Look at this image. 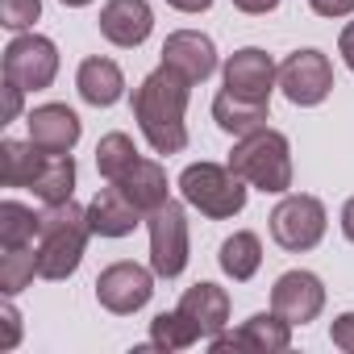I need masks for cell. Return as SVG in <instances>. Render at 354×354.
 I'll return each instance as SVG.
<instances>
[{"label": "cell", "instance_id": "cell-1", "mask_svg": "<svg viewBox=\"0 0 354 354\" xmlns=\"http://www.w3.org/2000/svg\"><path fill=\"white\" fill-rule=\"evenodd\" d=\"M192 88H196L192 80L171 71L167 63H158L133 88V121H138V129L154 154H180L188 146V121L184 117H188Z\"/></svg>", "mask_w": 354, "mask_h": 354}, {"label": "cell", "instance_id": "cell-2", "mask_svg": "<svg viewBox=\"0 0 354 354\" xmlns=\"http://www.w3.org/2000/svg\"><path fill=\"white\" fill-rule=\"evenodd\" d=\"M92 225H88V205L59 201L42 209V234H38V275L42 279H71L84 263Z\"/></svg>", "mask_w": 354, "mask_h": 354}, {"label": "cell", "instance_id": "cell-3", "mask_svg": "<svg viewBox=\"0 0 354 354\" xmlns=\"http://www.w3.org/2000/svg\"><path fill=\"white\" fill-rule=\"evenodd\" d=\"M230 167L250 188H259L267 196H283L292 188V142L279 129L263 125V129H254V133L234 142Z\"/></svg>", "mask_w": 354, "mask_h": 354}, {"label": "cell", "instance_id": "cell-4", "mask_svg": "<svg viewBox=\"0 0 354 354\" xmlns=\"http://www.w3.org/2000/svg\"><path fill=\"white\" fill-rule=\"evenodd\" d=\"M250 184L230 162H188L180 171V196L188 209H196L209 221H230L246 209Z\"/></svg>", "mask_w": 354, "mask_h": 354}, {"label": "cell", "instance_id": "cell-5", "mask_svg": "<svg viewBox=\"0 0 354 354\" xmlns=\"http://www.w3.org/2000/svg\"><path fill=\"white\" fill-rule=\"evenodd\" d=\"M150 230V267L158 279H180L188 267V209L184 201H162L154 213H146Z\"/></svg>", "mask_w": 354, "mask_h": 354}, {"label": "cell", "instance_id": "cell-6", "mask_svg": "<svg viewBox=\"0 0 354 354\" xmlns=\"http://www.w3.org/2000/svg\"><path fill=\"white\" fill-rule=\"evenodd\" d=\"M325 230H329V213L308 192H283V201L271 209V238L288 254H304V250L321 246Z\"/></svg>", "mask_w": 354, "mask_h": 354}, {"label": "cell", "instance_id": "cell-7", "mask_svg": "<svg viewBox=\"0 0 354 354\" xmlns=\"http://www.w3.org/2000/svg\"><path fill=\"white\" fill-rule=\"evenodd\" d=\"M0 67H5V80H13L17 88L42 92L59 75V46L46 34H34V30L30 34H13V42L5 46Z\"/></svg>", "mask_w": 354, "mask_h": 354}, {"label": "cell", "instance_id": "cell-8", "mask_svg": "<svg viewBox=\"0 0 354 354\" xmlns=\"http://www.w3.org/2000/svg\"><path fill=\"white\" fill-rule=\"evenodd\" d=\"M279 88H283V96L296 109H317L333 92V63H329V55L317 50V46L292 50L279 63Z\"/></svg>", "mask_w": 354, "mask_h": 354}, {"label": "cell", "instance_id": "cell-9", "mask_svg": "<svg viewBox=\"0 0 354 354\" xmlns=\"http://www.w3.org/2000/svg\"><path fill=\"white\" fill-rule=\"evenodd\" d=\"M154 279H158L154 267H142V263H129V259L109 263V267L96 275V300H100V308H109L113 317H129V313H138V308L150 304Z\"/></svg>", "mask_w": 354, "mask_h": 354}, {"label": "cell", "instance_id": "cell-10", "mask_svg": "<svg viewBox=\"0 0 354 354\" xmlns=\"http://www.w3.org/2000/svg\"><path fill=\"white\" fill-rule=\"evenodd\" d=\"M221 80H225L230 92H238V96H246V100H271V92L279 88V67H275V59H271L267 50L242 46V50H234V55L225 59Z\"/></svg>", "mask_w": 354, "mask_h": 354}, {"label": "cell", "instance_id": "cell-11", "mask_svg": "<svg viewBox=\"0 0 354 354\" xmlns=\"http://www.w3.org/2000/svg\"><path fill=\"white\" fill-rule=\"evenodd\" d=\"M271 308L283 321H292V325L317 321L321 308H325V283H321V275H313V271H283L275 279V288H271Z\"/></svg>", "mask_w": 354, "mask_h": 354}, {"label": "cell", "instance_id": "cell-12", "mask_svg": "<svg viewBox=\"0 0 354 354\" xmlns=\"http://www.w3.org/2000/svg\"><path fill=\"white\" fill-rule=\"evenodd\" d=\"M96 21H100L104 42L121 50H138L154 30V9H150V0H104Z\"/></svg>", "mask_w": 354, "mask_h": 354}, {"label": "cell", "instance_id": "cell-13", "mask_svg": "<svg viewBox=\"0 0 354 354\" xmlns=\"http://www.w3.org/2000/svg\"><path fill=\"white\" fill-rule=\"evenodd\" d=\"M162 63L192 84H205L217 71V42L201 30H175L162 42Z\"/></svg>", "mask_w": 354, "mask_h": 354}, {"label": "cell", "instance_id": "cell-14", "mask_svg": "<svg viewBox=\"0 0 354 354\" xmlns=\"http://www.w3.org/2000/svg\"><path fill=\"white\" fill-rule=\"evenodd\" d=\"M26 125H30V142L38 150H46V154H67L84 138V121L67 104H38L26 117Z\"/></svg>", "mask_w": 354, "mask_h": 354}, {"label": "cell", "instance_id": "cell-15", "mask_svg": "<svg viewBox=\"0 0 354 354\" xmlns=\"http://www.w3.org/2000/svg\"><path fill=\"white\" fill-rule=\"evenodd\" d=\"M142 217H146V213H142L117 184L100 188V192L88 201V225H92L96 238H129V234L142 225Z\"/></svg>", "mask_w": 354, "mask_h": 354}, {"label": "cell", "instance_id": "cell-16", "mask_svg": "<svg viewBox=\"0 0 354 354\" xmlns=\"http://www.w3.org/2000/svg\"><path fill=\"white\" fill-rule=\"evenodd\" d=\"M75 92H80V100L92 104V109H113V104L125 96V75H121V67H117L113 59L92 55V59H84L80 71H75Z\"/></svg>", "mask_w": 354, "mask_h": 354}, {"label": "cell", "instance_id": "cell-17", "mask_svg": "<svg viewBox=\"0 0 354 354\" xmlns=\"http://www.w3.org/2000/svg\"><path fill=\"white\" fill-rule=\"evenodd\" d=\"M230 292L225 288H217V283H192L184 296H180V313L184 317H192L196 321V329L205 333V337H217L225 325H230Z\"/></svg>", "mask_w": 354, "mask_h": 354}, {"label": "cell", "instance_id": "cell-18", "mask_svg": "<svg viewBox=\"0 0 354 354\" xmlns=\"http://www.w3.org/2000/svg\"><path fill=\"white\" fill-rule=\"evenodd\" d=\"M213 121H217L225 133L246 138V133H254V129H263V125L271 121V100H246V96L221 88V92L213 96Z\"/></svg>", "mask_w": 354, "mask_h": 354}, {"label": "cell", "instance_id": "cell-19", "mask_svg": "<svg viewBox=\"0 0 354 354\" xmlns=\"http://www.w3.org/2000/svg\"><path fill=\"white\" fill-rule=\"evenodd\" d=\"M117 188L142 209V213H154L162 201H171V188H167V171H162V162H154V158H138L121 180H117Z\"/></svg>", "mask_w": 354, "mask_h": 354}, {"label": "cell", "instance_id": "cell-20", "mask_svg": "<svg viewBox=\"0 0 354 354\" xmlns=\"http://www.w3.org/2000/svg\"><path fill=\"white\" fill-rule=\"evenodd\" d=\"M75 180H80V171H75L71 150H67V154H46V150H42V162H38V171H34L30 192H34L42 205H59V201H71V196H75Z\"/></svg>", "mask_w": 354, "mask_h": 354}, {"label": "cell", "instance_id": "cell-21", "mask_svg": "<svg viewBox=\"0 0 354 354\" xmlns=\"http://www.w3.org/2000/svg\"><path fill=\"white\" fill-rule=\"evenodd\" d=\"M217 263H221V271H225L234 283L254 279V275H259V267H263V242H259V234H250V230L230 234V238L221 242Z\"/></svg>", "mask_w": 354, "mask_h": 354}, {"label": "cell", "instance_id": "cell-22", "mask_svg": "<svg viewBox=\"0 0 354 354\" xmlns=\"http://www.w3.org/2000/svg\"><path fill=\"white\" fill-rule=\"evenodd\" d=\"M38 162H42V150L34 142L5 138V142H0V184H5V188H30Z\"/></svg>", "mask_w": 354, "mask_h": 354}, {"label": "cell", "instance_id": "cell-23", "mask_svg": "<svg viewBox=\"0 0 354 354\" xmlns=\"http://www.w3.org/2000/svg\"><path fill=\"white\" fill-rule=\"evenodd\" d=\"M38 234H42V213H34L21 201H0V250L34 246Z\"/></svg>", "mask_w": 354, "mask_h": 354}, {"label": "cell", "instance_id": "cell-24", "mask_svg": "<svg viewBox=\"0 0 354 354\" xmlns=\"http://www.w3.org/2000/svg\"><path fill=\"white\" fill-rule=\"evenodd\" d=\"M292 321H283L275 308L271 313H254L250 321H242V337H246V350H259V354H279L292 346Z\"/></svg>", "mask_w": 354, "mask_h": 354}, {"label": "cell", "instance_id": "cell-25", "mask_svg": "<svg viewBox=\"0 0 354 354\" xmlns=\"http://www.w3.org/2000/svg\"><path fill=\"white\" fill-rule=\"evenodd\" d=\"M201 337H205V333L196 329V321L184 317L180 308H175V313H158V317L150 321V346H154V350H167V354L192 350Z\"/></svg>", "mask_w": 354, "mask_h": 354}, {"label": "cell", "instance_id": "cell-26", "mask_svg": "<svg viewBox=\"0 0 354 354\" xmlns=\"http://www.w3.org/2000/svg\"><path fill=\"white\" fill-rule=\"evenodd\" d=\"M138 158H142V154H138L133 138L121 133V129H113V133H104V138L96 142V171H100V180H104V184H117Z\"/></svg>", "mask_w": 354, "mask_h": 354}, {"label": "cell", "instance_id": "cell-27", "mask_svg": "<svg viewBox=\"0 0 354 354\" xmlns=\"http://www.w3.org/2000/svg\"><path fill=\"white\" fill-rule=\"evenodd\" d=\"M34 275H38V246H17V250L0 254V292L5 296L26 292Z\"/></svg>", "mask_w": 354, "mask_h": 354}, {"label": "cell", "instance_id": "cell-28", "mask_svg": "<svg viewBox=\"0 0 354 354\" xmlns=\"http://www.w3.org/2000/svg\"><path fill=\"white\" fill-rule=\"evenodd\" d=\"M42 17V0H0V26L13 34H30Z\"/></svg>", "mask_w": 354, "mask_h": 354}, {"label": "cell", "instance_id": "cell-29", "mask_svg": "<svg viewBox=\"0 0 354 354\" xmlns=\"http://www.w3.org/2000/svg\"><path fill=\"white\" fill-rule=\"evenodd\" d=\"M0 321H5V337H0V350H13L21 342V313L13 304V296H5V308H0Z\"/></svg>", "mask_w": 354, "mask_h": 354}, {"label": "cell", "instance_id": "cell-30", "mask_svg": "<svg viewBox=\"0 0 354 354\" xmlns=\"http://www.w3.org/2000/svg\"><path fill=\"white\" fill-rule=\"evenodd\" d=\"M329 342H333L337 350L354 354V313H342V317H333V325H329Z\"/></svg>", "mask_w": 354, "mask_h": 354}, {"label": "cell", "instance_id": "cell-31", "mask_svg": "<svg viewBox=\"0 0 354 354\" xmlns=\"http://www.w3.org/2000/svg\"><path fill=\"white\" fill-rule=\"evenodd\" d=\"M308 9L325 21H337V17H350L354 13V0H308Z\"/></svg>", "mask_w": 354, "mask_h": 354}, {"label": "cell", "instance_id": "cell-32", "mask_svg": "<svg viewBox=\"0 0 354 354\" xmlns=\"http://www.w3.org/2000/svg\"><path fill=\"white\" fill-rule=\"evenodd\" d=\"M21 100H26V88H17L13 80H5V125L21 117Z\"/></svg>", "mask_w": 354, "mask_h": 354}, {"label": "cell", "instance_id": "cell-33", "mask_svg": "<svg viewBox=\"0 0 354 354\" xmlns=\"http://www.w3.org/2000/svg\"><path fill=\"white\" fill-rule=\"evenodd\" d=\"M234 9H242V13H250V17H267V13L279 9V0H234Z\"/></svg>", "mask_w": 354, "mask_h": 354}, {"label": "cell", "instance_id": "cell-34", "mask_svg": "<svg viewBox=\"0 0 354 354\" xmlns=\"http://www.w3.org/2000/svg\"><path fill=\"white\" fill-rule=\"evenodd\" d=\"M337 55H342V63L354 71V21H346V30H342V38H337Z\"/></svg>", "mask_w": 354, "mask_h": 354}, {"label": "cell", "instance_id": "cell-35", "mask_svg": "<svg viewBox=\"0 0 354 354\" xmlns=\"http://www.w3.org/2000/svg\"><path fill=\"white\" fill-rule=\"evenodd\" d=\"M167 5H171L175 13H209L213 0H167Z\"/></svg>", "mask_w": 354, "mask_h": 354}, {"label": "cell", "instance_id": "cell-36", "mask_svg": "<svg viewBox=\"0 0 354 354\" xmlns=\"http://www.w3.org/2000/svg\"><path fill=\"white\" fill-rule=\"evenodd\" d=\"M342 234H346V242H354V196L342 205Z\"/></svg>", "mask_w": 354, "mask_h": 354}, {"label": "cell", "instance_id": "cell-37", "mask_svg": "<svg viewBox=\"0 0 354 354\" xmlns=\"http://www.w3.org/2000/svg\"><path fill=\"white\" fill-rule=\"evenodd\" d=\"M59 5H63V9H88L92 0H59Z\"/></svg>", "mask_w": 354, "mask_h": 354}]
</instances>
